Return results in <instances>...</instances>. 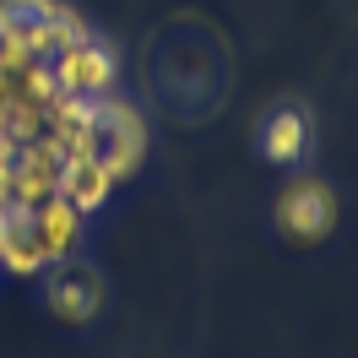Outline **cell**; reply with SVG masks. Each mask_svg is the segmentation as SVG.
Listing matches in <instances>:
<instances>
[{
  "instance_id": "5b68a950",
  "label": "cell",
  "mask_w": 358,
  "mask_h": 358,
  "mask_svg": "<svg viewBox=\"0 0 358 358\" xmlns=\"http://www.w3.org/2000/svg\"><path fill=\"white\" fill-rule=\"evenodd\" d=\"M44 271H49V304H55L60 320H87V315H98V304H103V282H98L87 266L55 261V266H44Z\"/></svg>"
},
{
  "instance_id": "8992f818",
  "label": "cell",
  "mask_w": 358,
  "mask_h": 358,
  "mask_svg": "<svg viewBox=\"0 0 358 358\" xmlns=\"http://www.w3.org/2000/svg\"><path fill=\"white\" fill-rule=\"evenodd\" d=\"M82 217H87V212H76L60 190L44 196V201H33V228H38V245H44L49 266H55V261H71V250L82 245Z\"/></svg>"
},
{
  "instance_id": "ba28073f",
  "label": "cell",
  "mask_w": 358,
  "mask_h": 358,
  "mask_svg": "<svg viewBox=\"0 0 358 358\" xmlns=\"http://www.w3.org/2000/svg\"><path fill=\"white\" fill-rule=\"evenodd\" d=\"M310 147V125H304V109H271L266 125H261V152L271 163H299Z\"/></svg>"
},
{
  "instance_id": "3957f363",
  "label": "cell",
  "mask_w": 358,
  "mask_h": 358,
  "mask_svg": "<svg viewBox=\"0 0 358 358\" xmlns=\"http://www.w3.org/2000/svg\"><path fill=\"white\" fill-rule=\"evenodd\" d=\"M277 223L288 228L293 239H304V245H315V239H326L336 228V196L326 179H293L288 190H282V201H277Z\"/></svg>"
},
{
  "instance_id": "52a82bcc",
  "label": "cell",
  "mask_w": 358,
  "mask_h": 358,
  "mask_svg": "<svg viewBox=\"0 0 358 358\" xmlns=\"http://www.w3.org/2000/svg\"><path fill=\"white\" fill-rule=\"evenodd\" d=\"M114 185H120V179H114L109 169H103V163L82 157V152L60 163V196H66V201L76 206V212H98V206H103V201L114 196Z\"/></svg>"
},
{
  "instance_id": "277c9868",
  "label": "cell",
  "mask_w": 358,
  "mask_h": 358,
  "mask_svg": "<svg viewBox=\"0 0 358 358\" xmlns=\"http://www.w3.org/2000/svg\"><path fill=\"white\" fill-rule=\"evenodd\" d=\"M0 266L17 271V277H38L49 266L38 228H33V206L22 201H0Z\"/></svg>"
},
{
  "instance_id": "6da1fadb",
  "label": "cell",
  "mask_w": 358,
  "mask_h": 358,
  "mask_svg": "<svg viewBox=\"0 0 358 358\" xmlns=\"http://www.w3.org/2000/svg\"><path fill=\"white\" fill-rule=\"evenodd\" d=\"M147 152V125L131 103L120 98H92V114H87V136H82V157L103 163L114 179H131L136 163Z\"/></svg>"
},
{
  "instance_id": "7a4b0ae2",
  "label": "cell",
  "mask_w": 358,
  "mask_h": 358,
  "mask_svg": "<svg viewBox=\"0 0 358 358\" xmlns=\"http://www.w3.org/2000/svg\"><path fill=\"white\" fill-rule=\"evenodd\" d=\"M49 71H55L60 92H71V98H109L114 76H120V60H114L109 44H98L87 33V38H76L71 49H60L49 60Z\"/></svg>"
}]
</instances>
